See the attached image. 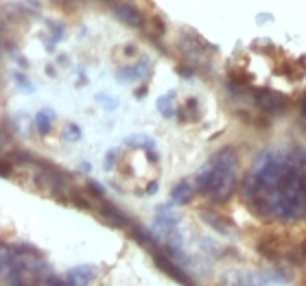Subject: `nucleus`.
Listing matches in <instances>:
<instances>
[{"mask_svg":"<svg viewBox=\"0 0 306 286\" xmlns=\"http://www.w3.org/2000/svg\"><path fill=\"white\" fill-rule=\"evenodd\" d=\"M302 114L306 116V96H304V101H302Z\"/></svg>","mask_w":306,"mask_h":286,"instance_id":"obj_32","label":"nucleus"},{"mask_svg":"<svg viewBox=\"0 0 306 286\" xmlns=\"http://www.w3.org/2000/svg\"><path fill=\"white\" fill-rule=\"evenodd\" d=\"M114 15H116L123 24L134 26V29H142V26H145V18H142V13L136 7H131V4H118V7L114 9Z\"/></svg>","mask_w":306,"mask_h":286,"instance_id":"obj_8","label":"nucleus"},{"mask_svg":"<svg viewBox=\"0 0 306 286\" xmlns=\"http://www.w3.org/2000/svg\"><path fill=\"white\" fill-rule=\"evenodd\" d=\"M9 168H11V164L7 159H2V177H9Z\"/></svg>","mask_w":306,"mask_h":286,"instance_id":"obj_27","label":"nucleus"},{"mask_svg":"<svg viewBox=\"0 0 306 286\" xmlns=\"http://www.w3.org/2000/svg\"><path fill=\"white\" fill-rule=\"evenodd\" d=\"M151 74V64L147 57L140 59V64H131L127 68H120L116 76L120 81H136V79H145V76Z\"/></svg>","mask_w":306,"mask_h":286,"instance_id":"obj_7","label":"nucleus"},{"mask_svg":"<svg viewBox=\"0 0 306 286\" xmlns=\"http://www.w3.org/2000/svg\"><path fill=\"white\" fill-rule=\"evenodd\" d=\"M46 72L51 76H55V74H57V70H55V66H46Z\"/></svg>","mask_w":306,"mask_h":286,"instance_id":"obj_31","label":"nucleus"},{"mask_svg":"<svg viewBox=\"0 0 306 286\" xmlns=\"http://www.w3.org/2000/svg\"><path fill=\"white\" fill-rule=\"evenodd\" d=\"M173 96H175V92H171V94H164V96H160L155 101V107H157V112L162 114L164 118H173L175 114V109H173Z\"/></svg>","mask_w":306,"mask_h":286,"instance_id":"obj_15","label":"nucleus"},{"mask_svg":"<svg viewBox=\"0 0 306 286\" xmlns=\"http://www.w3.org/2000/svg\"><path fill=\"white\" fill-rule=\"evenodd\" d=\"M136 53H138V51H136L134 44H127V46H125V55H127V57H134Z\"/></svg>","mask_w":306,"mask_h":286,"instance_id":"obj_26","label":"nucleus"},{"mask_svg":"<svg viewBox=\"0 0 306 286\" xmlns=\"http://www.w3.org/2000/svg\"><path fill=\"white\" fill-rule=\"evenodd\" d=\"M70 201H73L76 208H83V210H90V208H92L90 201H87L85 197H81V192H76V190L70 192Z\"/></svg>","mask_w":306,"mask_h":286,"instance_id":"obj_17","label":"nucleus"},{"mask_svg":"<svg viewBox=\"0 0 306 286\" xmlns=\"http://www.w3.org/2000/svg\"><path fill=\"white\" fill-rule=\"evenodd\" d=\"M96 101L101 103V105H105L107 109H116L118 107V101H112V96H107V94H96Z\"/></svg>","mask_w":306,"mask_h":286,"instance_id":"obj_20","label":"nucleus"},{"mask_svg":"<svg viewBox=\"0 0 306 286\" xmlns=\"http://www.w3.org/2000/svg\"><path fill=\"white\" fill-rule=\"evenodd\" d=\"M125 144L127 146H145L149 162H157V146L149 136H129V138L125 140Z\"/></svg>","mask_w":306,"mask_h":286,"instance_id":"obj_11","label":"nucleus"},{"mask_svg":"<svg viewBox=\"0 0 306 286\" xmlns=\"http://www.w3.org/2000/svg\"><path fill=\"white\" fill-rule=\"evenodd\" d=\"M147 192H149V195H155L157 192V181H151V184L147 186Z\"/></svg>","mask_w":306,"mask_h":286,"instance_id":"obj_28","label":"nucleus"},{"mask_svg":"<svg viewBox=\"0 0 306 286\" xmlns=\"http://www.w3.org/2000/svg\"><path fill=\"white\" fill-rule=\"evenodd\" d=\"M151 256H153V262L157 265V269H162V271L166 273L168 278L177 280L179 284H193V280H190V278L182 271V269H179V267L173 262V258L168 256V251L164 249V245L155 247V249H151Z\"/></svg>","mask_w":306,"mask_h":286,"instance_id":"obj_4","label":"nucleus"},{"mask_svg":"<svg viewBox=\"0 0 306 286\" xmlns=\"http://www.w3.org/2000/svg\"><path fill=\"white\" fill-rule=\"evenodd\" d=\"M147 94V85H142V87H138V90H136V98H142Z\"/></svg>","mask_w":306,"mask_h":286,"instance_id":"obj_30","label":"nucleus"},{"mask_svg":"<svg viewBox=\"0 0 306 286\" xmlns=\"http://www.w3.org/2000/svg\"><path fill=\"white\" fill-rule=\"evenodd\" d=\"M26 2L33 4V7H37V4H40V2H37V0H26Z\"/></svg>","mask_w":306,"mask_h":286,"instance_id":"obj_33","label":"nucleus"},{"mask_svg":"<svg viewBox=\"0 0 306 286\" xmlns=\"http://www.w3.org/2000/svg\"><path fill=\"white\" fill-rule=\"evenodd\" d=\"M85 188L90 190L92 195L96 197V199H101V197H105V188H103V186L98 184V181H94V179H90V181H87V184H85Z\"/></svg>","mask_w":306,"mask_h":286,"instance_id":"obj_18","label":"nucleus"},{"mask_svg":"<svg viewBox=\"0 0 306 286\" xmlns=\"http://www.w3.org/2000/svg\"><path fill=\"white\" fill-rule=\"evenodd\" d=\"M131 236H134L136 243H140L142 247H147V249H155V247H160V240L153 236L147 227H142V225H131Z\"/></svg>","mask_w":306,"mask_h":286,"instance_id":"obj_10","label":"nucleus"},{"mask_svg":"<svg viewBox=\"0 0 306 286\" xmlns=\"http://www.w3.org/2000/svg\"><path fill=\"white\" fill-rule=\"evenodd\" d=\"M236 166L238 157L234 148H221L201 166L195 184L201 195H208L215 203H223L236 190Z\"/></svg>","mask_w":306,"mask_h":286,"instance_id":"obj_2","label":"nucleus"},{"mask_svg":"<svg viewBox=\"0 0 306 286\" xmlns=\"http://www.w3.org/2000/svg\"><path fill=\"white\" fill-rule=\"evenodd\" d=\"M13 79H15V85H18L22 92H33V85L26 83L29 79H26V76L22 74V72H13Z\"/></svg>","mask_w":306,"mask_h":286,"instance_id":"obj_19","label":"nucleus"},{"mask_svg":"<svg viewBox=\"0 0 306 286\" xmlns=\"http://www.w3.org/2000/svg\"><path fill=\"white\" fill-rule=\"evenodd\" d=\"M153 26H155V35H164V33H166V26H164V22L157 18V15H153Z\"/></svg>","mask_w":306,"mask_h":286,"instance_id":"obj_24","label":"nucleus"},{"mask_svg":"<svg viewBox=\"0 0 306 286\" xmlns=\"http://www.w3.org/2000/svg\"><path fill=\"white\" fill-rule=\"evenodd\" d=\"M269 20H271L269 13H262V15H258V18H256V22H258V24H262V22H269Z\"/></svg>","mask_w":306,"mask_h":286,"instance_id":"obj_29","label":"nucleus"},{"mask_svg":"<svg viewBox=\"0 0 306 286\" xmlns=\"http://www.w3.org/2000/svg\"><path fill=\"white\" fill-rule=\"evenodd\" d=\"M53 26V42H59V40H62V37L66 35V31H64V26L62 24H51Z\"/></svg>","mask_w":306,"mask_h":286,"instance_id":"obj_23","label":"nucleus"},{"mask_svg":"<svg viewBox=\"0 0 306 286\" xmlns=\"http://www.w3.org/2000/svg\"><path fill=\"white\" fill-rule=\"evenodd\" d=\"M175 70H177V74L184 76V79H193V76H195V70L190 68V66H186V64H179Z\"/></svg>","mask_w":306,"mask_h":286,"instance_id":"obj_21","label":"nucleus"},{"mask_svg":"<svg viewBox=\"0 0 306 286\" xmlns=\"http://www.w3.org/2000/svg\"><path fill=\"white\" fill-rule=\"evenodd\" d=\"M98 214H101L103 221H107L109 225H114V227H129V216L125 212H120L114 203L105 201V197H101L98 199Z\"/></svg>","mask_w":306,"mask_h":286,"instance_id":"obj_5","label":"nucleus"},{"mask_svg":"<svg viewBox=\"0 0 306 286\" xmlns=\"http://www.w3.org/2000/svg\"><path fill=\"white\" fill-rule=\"evenodd\" d=\"M240 192L262 218L280 223L302 218L306 214V151H262Z\"/></svg>","mask_w":306,"mask_h":286,"instance_id":"obj_1","label":"nucleus"},{"mask_svg":"<svg viewBox=\"0 0 306 286\" xmlns=\"http://www.w3.org/2000/svg\"><path fill=\"white\" fill-rule=\"evenodd\" d=\"M199 216L204 218L206 225H210L212 229H217L219 234H223V236L234 234V225H232V221H230V218H226V216H221V214H217V212H212V210H201Z\"/></svg>","mask_w":306,"mask_h":286,"instance_id":"obj_6","label":"nucleus"},{"mask_svg":"<svg viewBox=\"0 0 306 286\" xmlns=\"http://www.w3.org/2000/svg\"><path fill=\"white\" fill-rule=\"evenodd\" d=\"M116 155H118V151H116V148H112V151L107 153V157H105V170H112V168H114V162H116Z\"/></svg>","mask_w":306,"mask_h":286,"instance_id":"obj_22","label":"nucleus"},{"mask_svg":"<svg viewBox=\"0 0 306 286\" xmlns=\"http://www.w3.org/2000/svg\"><path fill=\"white\" fill-rule=\"evenodd\" d=\"M94 278H96V267H90V265H85V267H75V269H70L68 271V284H75V286H79V284H90V282H94Z\"/></svg>","mask_w":306,"mask_h":286,"instance_id":"obj_9","label":"nucleus"},{"mask_svg":"<svg viewBox=\"0 0 306 286\" xmlns=\"http://www.w3.org/2000/svg\"><path fill=\"white\" fill-rule=\"evenodd\" d=\"M64 140L68 142H79L81 140V127L76 123H68L64 129Z\"/></svg>","mask_w":306,"mask_h":286,"instance_id":"obj_16","label":"nucleus"},{"mask_svg":"<svg viewBox=\"0 0 306 286\" xmlns=\"http://www.w3.org/2000/svg\"><path fill=\"white\" fill-rule=\"evenodd\" d=\"M190 195H193V184H190L188 179H182L179 184L173 186L171 190V201L175 206H184V203H188Z\"/></svg>","mask_w":306,"mask_h":286,"instance_id":"obj_12","label":"nucleus"},{"mask_svg":"<svg viewBox=\"0 0 306 286\" xmlns=\"http://www.w3.org/2000/svg\"><path fill=\"white\" fill-rule=\"evenodd\" d=\"M251 96H254V103L258 105V109H262V112L269 114V116H280L289 107V98L284 96L282 92L269 90V87L251 90Z\"/></svg>","mask_w":306,"mask_h":286,"instance_id":"obj_3","label":"nucleus"},{"mask_svg":"<svg viewBox=\"0 0 306 286\" xmlns=\"http://www.w3.org/2000/svg\"><path fill=\"white\" fill-rule=\"evenodd\" d=\"M53 120H55V112L53 109H40L37 112V116H35V125H37V131H40L42 136H46L48 131H51L53 127Z\"/></svg>","mask_w":306,"mask_h":286,"instance_id":"obj_14","label":"nucleus"},{"mask_svg":"<svg viewBox=\"0 0 306 286\" xmlns=\"http://www.w3.org/2000/svg\"><path fill=\"white\" fill-rule=\"evenodd\" d=\"M13 59L20 64V68H29V62H26V57H22V55H18V53H13Z\"/></svg>","mask_w":306,"mask_h":286,"instance_id":"obj_25","label":"nucleus"},{"mask_svg":"<svg viewBox=\"0 0 306 286\" xmlns=\"http://www.w3.org/2000/svg\"><path fill=\"white\" fill-rule=\"evenodd\" d=\"M177 116L182 123H197V120H201V109H199V103H197V98H188L186 101V105L182 109H177Z\"/></svg>","mask_w":306,"mask_h":286,"instance_id":"obj_13","label":"nucleus"}]
</instances>
